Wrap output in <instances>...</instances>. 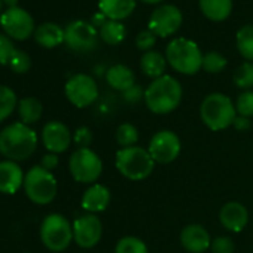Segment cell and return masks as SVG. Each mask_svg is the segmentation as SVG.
<instances>
[{
	"mask_svg": "<svg viewBox=\"0 0 253 253\" xmlns=\"http://www.w3.org/2000/svg\"><path fill=\"white\" fill-rule=\"evenodd\" d=\"M98 36L104 43L115 46V45H119L125 41L126 29L122 24V21L106 20L104 24L98 29Z\"/></svg>",
	"mask_w": 253,
	"mask_h": 253,
	"instance_id": "obj_25",
	"label": "cell"
},
{
	"mask_svg": "<svg viewBox=\"0 0 253 253\" xmlns=\"http://www.w3.org/2000/svg\"><path fill=\"white\" fill-rule=\"evenodd\" d=\"M64 92L67 100L79 109L91 106L98 97L97 82L85 73L73 75L64 86Z\"/></svg>",
	"mask_w": 253,
	"mask_h": 253,
	"instance_id": "obj_10",
	"label": "cell"
},
{
	"mask_svg": "<svg viewBox=\"0 0 253 253\" xmlns=\"http://www.w3.org/2000/svg\"><path fill=\"white\" fill-rule=\"evenodd\" d=\"M3 3L11 9V8H17L18 6V0H3Z\"/></svg>",
	"mask_w": 253,
	"mask_h": 253,
	"instance_id": "obj_42",
	"label": "cell"
},
{
	"mask_svg": "<svg viewBox=\"0 0 253 253\" xmlns=\"http://www.w3.org/2000/svg\"><path fill=\"white\" fill-rule=\"evenodd\" d=\"M98 9L107 20L122 21L134 12L136 0H98Z\"/></svg>",
	"mask_w": 253,
	"mask_h": 253,
	"instance_id": "obj_20",
	"label": "cell"
},
{
	"mask_svg": "<svg viewBox=\"0 0 253 253\" xmlns=\"http://www.w3.org/2000/svg\"><path fill=\"white\" fill-rule=\"evenodd\" d=\"M200 116L209 130H226L237 118L235 103H232V100L222 92H211L201 101Z\"/></svg>",
	"mask_w": 253,
	"mask_h": 253,
	"instance_id": "obj_3",
	"label": "cell"
},
{
	"mask_svg": "<svg viewBox=\"0 0 253 253\" xmlns=\"http://www.w3.org/2000/svg\"><path fill=\"white\" fill-rule=\"evenodd\" d=\"M148 151L155 163L170 164L180 155L182 142L176 133L170 130H161L152 136Z\"/></svg>",
	"mask_w": 253,
	"mask_h": 253,
	"instance_id": "obj_12",
	"label": "cell"
},
{
	"mask_svg": "<svg viewBox=\"0 0 253 253\" xmlns=\"http://www.w3.org/2000/svg\"><path fill=\"white\" fill-rule=\"evenodd\" d=\"M41 240L51 252L66 250L73 240V225L60 213L48 214L41 225Z\"/></svg>",
	"mask_w": 253,
	"mask_h": 253,
	"instance_id": "obj_7",
	"label": "cell"
},
{
	"mask_svg": "<svg viewBox=\"0 0 253 253\" xmlns=\"http://www.w3.org/2000/svg\"><path fill=\"white\" fill-rule=\"evenodd\" d=\"M24 174L18 163L2 161L0 163V192L14 195L24 185Z\"/></svg>",
	"mask_w": 253,
	"mask_h": 253,
	"instance_id": "obj_18",
	"label": "cell"
},
{
	"mask_svg": "<svg viewBox=\"0 0 253 253\" xmlns=\"http://www.w3.org/2000/svg\"><path fill=\"white\" fill-rule=\"evenodd\" d=\"M234 84L237 88L243 91H249L253 88V63L246 61L241 66H238L232 75Z\"/></svg>",
	"mask_w": 253,
	"mask_h": 253,
	"instance_id": "obj_31",
	"label": "cell"
},
{
	"mask_svg": "<svg viewBox=\"0 0 253 253\" xmlns=\"http://www.w3.org/2000/svg\"><path fill=\"white\" fill-rule=\"evenodd\" d=\"M23 186L29 200L39 206H45L54 201L58 189L57 179L52 171L45 170L42 166H35L26 173Z\"/></svg>",
	"mask_w": 253,
	"mask_h": 253,
	"instance_id": "obj_6",
	"label": "cell"
},
{
	"mask_svg": "<svg viewBox=\"0 0 253 253\" xmlns=\"http://www.w3.org/2000/svg\"><path fill=\"white\" fill-rule=\"evenodd\" d=\"M115 253H149V250L145 241L139 237L126 235L118 240L115 246Z\"/></svg>",
	"mask_w": 253,
	"mask_h": 253,
	"instance_id": "obj_30",
	"label": "cell"
},
{
	"mask_svg": "<svg viewBox=\"0 0 253 253\" xmlns=\"http://www.w3.org/2000/svg\"><path fill=\"white\" fill-rule=\"evenodd\" d=\"M14 52H15V48H14L12 41L6 35L0 33V64L8 66Z\"/></svg>",
	"mask_w": 253,
	"mask_h": 253,
	"instance_id": "obj_37",
	"label": "cell"
},
{
	"mask_svg": "<svg viewBox=\"0 0 253 253\" xmlns=\"http://www.w3.org/2000/svg\"><path fill=\"white\" fill-rule=\"evenodd\" d=\"M58 163H60L58 155H57V154H52V152H49V154L43 155V157H42V160H41V166H42L45 170H48V171L55 170V169L58 167Z\"/></svg>",
	"mask_w": 253,
	"mask_h": 253,
	"instance_id": "obj_40",
	"label": "cell"
},
{
	"mask_svg": "<svg viewBox=\"0 0 253 253\" xmlns=\"http://www.w3.org/2000/svg\"><path fill=\"white\" fill-rule=\"evenodd\" d=\"M72 177L79 183H94L103 171L101 158L89 148L76 149L69 160Z\"/></svg>",
	"mask_w": 253,
	"mask_h": 253,
	"instance_id": "obj_8",
	"label": "cell"
},
{
	"mask_svg": "<svg viewBox=\"0 0 253 253\" xmlns=\"http://www.w3.org/2000/svg\"><path fill=\"white\" fill-rule=\"evenodd\" d=\"M167 58L158 51H148L140 58V69L142 72L152 79H158L166 75L167 69Z\"/></svg>",
	"mask_w": 253,
	"mask_h": 253,
	"instance_id": "obj_24",
	"label": "cell"
},
{
	"mask_svg": "<svg viewBox=\"0 0 253 253\" xmlns=\"http://www.w3.org/2000/svg\"><path fill=\"white\" fill-rule=\"evenodd\" d=\"M0 26L15 41H26L35 33L33 17L23 8H11L0 17Z\"/></svg>",
	"mask_w": 253,
	"mask_h": 253,
	"instance_id": "obj_13",
	"label": "cell"
},
{
	"mask_svg": "<svg viewBox=\"0 0 253 253\" xmlns=\"http://www.w3.org/2000/svg\"><path fill=\"white\" fill-rule=\"evenodd\" d=\"M2 5H3V0H0V11H2Z\"/></svg>",
	"mask_w": 253,
	"mask_h": 253,
	"instance_id": "obj_44",
	"label": "cell"
},
{
	"mask_svg": "<svg viewBox=\"0 0 253 253\" xmlns=\"http://www.w3.org/2000/svg\"><path fill=\"white\" fill-rule=\"evenodd\" d=\"M82 209L86 213H100L104 211L110 204V191L104 185L92 183L82 195Z\"/></svg>",
	"mask_w": 253,
	"mask_h": 253,
	"instance_id": "obj_19",
	"label": "cell"
},
{
	"mask_svg": "<svg viewBox=\"0 0 253 253\" xmlns=\"http://www.w3.org/2000/svg\"><path fill=\"white\" fill-rule=\"evenodd\" d=\"M182 95L183 89L180 82L170 75H164L154 79L145 89V103L152 113L167 115L179 107Z\"/></svg>",
	"mask_w": 253,
	"mask_h": 253,
	"instance_id": "obj_2",
	"label": "cell"
},
{
	"mask_svg": "<svg viewBox=\"0 0 253 253\" xmlns=\"http://www.w3.org/2000/svg\"><path fill=\"white\" fill-rule=\"evenodd\" d=\"M42 142L52 154H63L72 143V133L69 126L60 121H49L42 130Z\"/></svg>",
	"mask_w": 253,
	"mask_h": 253,
	"instance_id": "obj_15",
	"label": "cell"
},
{
	"mask_svg": "<svg viewBox=\"0 0 253 253\" xmlns=\"http://www.w3.org/2000/svg\"><path fill=\"white\" fill-rule=\"evenodd\" d=\"M115 166L118 171L128 180H145L154 171L155 161L149 151L140 146L124 148L116 152Z\"/></svg>",
	"mask_w": 253,
	"mask_h": 253,
	"instance_id": "obj_5",
	"label": "cell"
},
{
	"mask_svg": "<svg viewBox=\"0 0 253 253\" xmlns=\"http://www.w3.org/2000/svg\"><path fill=\"white\" fill-rule=\"evenodd\" d=\"M235 43L240 55L246 61L253 63V24H247L237 32Z\"/></svg>",
	"mask_w": 253,
	"mask_h": 253,
	"instance_id": "obj_27",
	"label": "cell"
},
{
	"mask_svg": "<svg viewBox=\"0 0 253 253\" xmlns=\"http://www.w3.org/2000/svg\"><path fill=\"white\" fill-rule=\"evenodd\" d=\"M15 73L18 75H23V73H27L32 67V58L30 55L26 52V51H21V49H15V52L12 54L11 57V61L8 64Z\"/></svg>",
	"mask_w": 253,
	"mask_h": 253,
	"instance_id": "obj_33",
	"label": "cell"
},
{
	"mask_svg": "<svg viewBox=\"0 0 253 253\" xmlns=\"http://www.w3.org/2000/svg\"><path fill=\"white\" fill-rule=\"evenodd\" d=\"M143 3H148V5H157V3H161L163 0H140Z\"/></svg>",
	"mask_w": 253,
	"mask_h": 253,
	"instance_id": "obj_43",
	"label": "cell"
},
{
	"mask_svg": "<svg viewBox=\"0 0 253 253\" xmlns=\"http://www.w3.org/2000/svg\"><path fill=\"white\" fill-rule=\"evenodd\" d=\"M235 110L237 115L252 118L253 116V89L243 91L235 100Z\"/></svg>",
	"mask_w": 253,
	"mask_h": 253,
	"instance_id": "obj_34",
	"label": "cell"
},
{
	"mask_svg": "<svg viewBox=\"0 0 253 253\" xmlns=\"http://www.w3.org/2000/svg\"><path fill=\"white\" fill-rule=\"evenodd\" d=\"M232 126L237 130V131H249L250 128H252V118H246V116H240V115H237V118H235V121H234V124H232Z\"/></svg>",
	"mask_w": 253,
	"mask_h": 253,
	"instance_id": "obj_41",
	"label": "cell"
},
{
	"mask_svg": "<svg viewBox=\"0 0 253 253\" xmlns=\"http://www.w3.org/2000/svg\"><path fill=\"white\" fill-rule=\"evenodd\" d=\"M183 15L180 9L174 5H161L151 14L148 29L157 38L173 36L182 27Z\"/></svg>",
	"mask_w": 253,
	"mask_h": 253,
	"instance_id": "obj_11",
	"label": "cell"
},
{
	"mask_svg": "<svg viewBox=\"0 0 253 253\" xmlns=\"http://www.w3.org/2000/svg\"><path fill=\"white\" fill-rule=\"evenodd\" d=\"M124 101H126L128 104H137L139 101L145 100V91L140 85H133L131 88H128L126 91L122 92Z\"/></svg>",
	"mask_w": 253,
	"mask_h": 253,
	"instance_id": "obj_39",
	"label": "cell"
},
{
	"mask_svg": "<svg viewBox=\"0 0 253 253\" xmlns=\"http://www.w3.org/2000/svg\"><path fill=\"white\" fill-rule=\"evenodd\" d=\"M35 39L43 48H48V49L55 48L64 43V29H61L58 24H54V23L41 24L35 30Z\"/></svg>",
	"mask_w": 253,
	"mask_h": 253,
	"instance_id": "obj_23",
	"label": "cell"
},
{
	"mask_svg": "<svg viewBox=\"0 0 253 253\" xmlns=\"http://www.w3.org/2000/svg\"><path fill=\"white\" fill-rule=\"evenodd\" d=\"M211 253H234L235 252V244L232 241V238L226 237V235H220L211 240L210 244Z\"/></svg>",
	"mask_w": 253,
	"mask_h": 253,
	"instance_id": "obj_35",
	"label": "cell"
},
{
	"mask_svg": "<svg viewBox=\"0 0 253 253\" xmlns=\"http://www.w3.org/2000/svg\"><path fill=\"white\" fill-rule=\"evenodd\" d=\"M38 148V134L24 122H14L0 131V154L9 161H26Z\"/></svg>",
	"mask_w": 253,
	"mask_h": 253,
	"instance_id": "obj_1",
	"label": "cell"
},
{
	"mask_svg": "<svg viewBox=\"0 0 253 253\" xmlns=\"http://www.w3.org/2000/svg\"><path fill=\"white\" fill-rule=\"evenodd\" d=\"M73 142L78 145V149L79 148H88L92 142L91 130L88 128V126H79L73 134Z\"/></svg>",
	"mask_w": 253,
	"mask_h": 253,
	"instance_id": "obj_38",
	"label": "cell"
},
{
	"mask_svg": "<svg viewBox=\"0 0 253 253\" xmlns=\"http://www.w3.org/2000/svg\"><path fill=\"white\" fill-rule=\"evenodd\" d=\"M98 39V30L84 20H76L64 29V43L75 52L86 54L94 51Z\"/></svg>",
	"mask_w": 253,
	"mask_h": 253,
	"instance_id": "obj_9",
	"label": "cell"
},
{
	"mask_svg": "<svg viewBox=\"0 0 253 253\" xmlns=\"http://www.w3.org/2000/svg\"><path fill=\"white\" fill-rule=\"evenodd\" d=\"M157 43V36L149 30H142L137 36H136V46L143 51V52H148V51H152V48L155 46Z\"/></svg>",
	"mask_w": 253,
	"mask_h": 253,
	"instance_id": "obj_36",
	"label": "cell"
},
{
	"mask_svg": "<svg viewBox=\"0 0 253 253\" xmlns=\"http://www.w3.org/2000/svg\"><path fill=\"white\" fill-rule=\"evenodd\" d=\"M43 104L36 97H26L18 101V115L24 124H35L42 118Z\"/></svg>",
	"mask_w": 253,
	"mask_h": 253,
	"instance_id": "obj_26",
	"label": "cell"
},
{
	"mask_svg": "<svg viewBox=\"0 0 253 253\" xmlns=\"http://www.w3.org/2000/svg\"><path fill=\"white\" fill-rule=\"evenodd\" d=\"M18 107L17 94L5 85H0V122H3Z\"/></svg>",
	"mask_w": 253,
	"mask_h": 253,
	"instance_id": "obj_28",
	"label": "cell"
},
{
	"mask_svg": "<svg viewBox=\"0 0 253 253\" xmlns=\"http://www.w3.org/2000/svg\"><path fill=\"white\" fill-rule=\"evenodd\" d=\"M103 235V223L97 214L85 213L73 222V240L82 249H91L98 244Z\"/></svg>",
	"mask_w": 253,
	"mask_h": 253,
	"instance_id": "obj_14",
	"label": "cell"
},
{
	"mask_svg": "<svg viewBox=\"0 0 253 253\" xmlns=\"http://www.w3.org/2000/svg\"><path fill=\"white\" fill-rule=\"evenodd\" d=\"M219 220L226 231L241 232L249 222V211L241 203L229 201L222 206L219 211Z\"/></svg>",
	"mask_w": 253,
	"mask_h": 253,
	"instance_id": "obj_17",
	"label": "cell"
},
{
	"mask_svg": "<svg viewBox=\"0 0 253 253\" xmlns=\"http://www.w3.org/2000/svg\"><path fill=\"white\" fill-rule=\"evenodd\" d=\"M203 57L200 46L186 38H176L166 48V58L170 67L186 76L197 75L203 69Z\"/></svg>",
	"mask_w": 253,
	"mask_h": 253,
	"instance_id": "obj_4",
	"label": "cell"
},
{
	"mask_svg": "<svg viewBox=\"0 0 253 253\" xmlns=\"http://www.w3.org/2000/svg\"><path fill=\"white\" fill-rule=\"evenodd\" d=\"M106 81L113 89L121 91V92L136 85L134 72L130 67H126L125 64H115L109 67V70L106 72Z\"/></svg>",
	"mask_w": 253,
	"mask_h": 253,
	"instance_id": "obj_21",
	"label": "cell"
},
{
	"mask_svg": "<svg viewBox=\"0 0 253 253\" xmlns=\"http://www.w3.org/2000/svg\"><path fill=\"white\" fill-rule=\"evenodd\" d=\"M137 142H139V130L133 124L125 122L116 128V143L121 146V149L136 146Z\"/></svg>",
	"mask_w": 253,
	"mask_h": 253,
	"instance_id": "obj_29",
	"label": "cell"
},
{
	"mask_svg": "<svg viewBox=\"0 0 253 253\" xmlns=\"http://www.w3.org/2000/svg\"><path fill=\"white\" fill-rule=\"evenodd\" d=\"M203 15L214 23L228 20L232 12V0H198Z\"/></svg>",
	"mask_w": 253,
	"mask_h": 253,
	"instance_id": "obj_22",
	"label": "cell"
},
{
	"mask_svg": "<svg viewBox=\"0 0 253 253\" xmlns=\"http://www.w3.org/2000/svg\"><path fill=\"white\" fill-rule=\"evenodd\" d=\"M180 243L183 249L189 253H204L207 249H210L211 237L203 225L191 223L182 229Z\"/></svg>",
	"mask_w": 253,
	"mask_h": 253,
	"instance_id": "obj_16",
	"label": "cell"
},
{
	"mask_svg": "<svg viewBox=\"0 0 253 253\" xmlns=\"http://www.w3.org/2000/svg\"><path fill=\"white\" fill-rule=\"evenodd\" d=\"M226 64H228V60L220 52H216V51L206 52L203 57V69L207 73H213V75L220 73L225 70Z\"/></svg>",
	"mask_w": 253,
	"mask_h": 253,
	"instance_id": "obj_32",
	"label": "cell"
}]
</instances>
